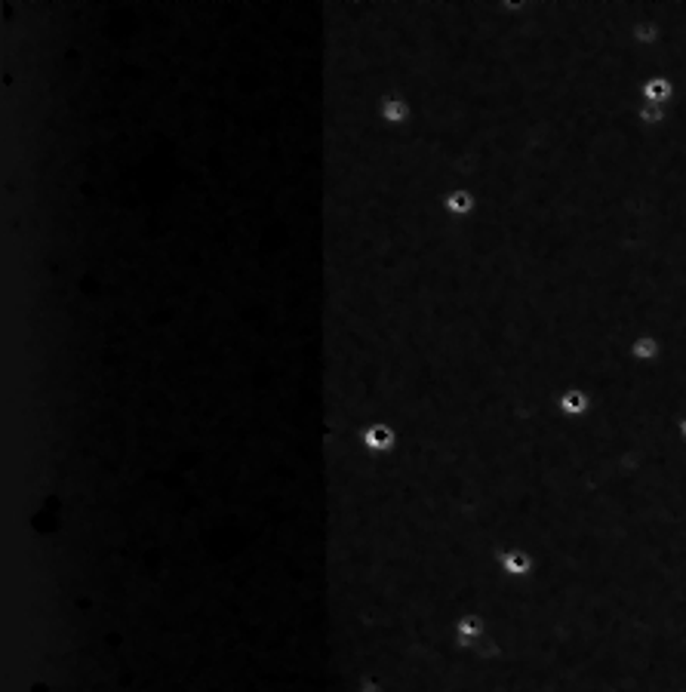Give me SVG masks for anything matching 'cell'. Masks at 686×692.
I'll list each match as a JSON object with an SVG mask.
<instances>
[{"mask_svg":"<svg viewBox=\"0 0 686 692\" xmlns=\"http://www.w3.org/2000/svg\"><path fill=\"white\" fill-rule=\"evenodd\" d=\"M677 99V83L668 74H653L646 77L640 86V102H653V105H671Z\"/></svg>","mask_w":686,"mask_h":692,"instance_id":"9c48e42d","label":"cell"},{"mask_svg":"<svg viewBox=\"0 0 686 692\" xmlns=\"http://www.w3.org/2000/svg\"><path fill=\"white\" fill-rule=\"evenodd\" d=\"M554 407L563 419H588L591 409H594V394L582 385H569L554 398Z\"/></svg>","mask_w":686,"mask_h":692,"instance_id":"5b68a950","label":"cell"},{"mask_svg":"<svg viewBox=\"0 0 686 692\" xmlns=\"http://www.w3.org/2000/svg\"><path fill=\"white\" fill-rule=\"evenodd\" d=\"M357 692H385V687H382L375 677H364V680L357 683Z\"/></svg>","mask_w":686,"mask_h":692,"instance_id":"8fae6325","label":"cell"},{"mask_svg":"<svg viewBox=\"0 0 686 692\" xmlns=\"http://www.w3.org/2000/svg\"><path fill=\"white\" fill-rule=\"evenodd\" d=\"M668 118H671V105L640 102V108H638V120H640V127H646V129H662L668 124Z\"/></svg>","mask_w":686,"mask_h":692,"instance_id":"30bf717a","label":"cell"},{"mask_svg":"<svg viewBox=\"0 0 686 692\" xmlns=\"http://www.w3.org/2000/svg\"><path fill=\"white\" fill-rule=\"evenodd\" d=\"M681 437H683V441H686V419L681 422Z\"/></svg>","mask_w":686,"mask_h":692,"instance_id":"7c38bea8","label":"cell"},{"mask_svg":"<svg viewBox=\"0 0 686 692\" xmlns=\"http://www.w3.org/2000/svg\"><path fill=\"white\" fill-rule=\"evenodd\" d=\"M677 692H686V687H683V689H677Z\"/></svg>","mask_w":686,"mask_h":692,"instance_id":"4fadbf2b","label":"cell"},{"mask_svg":"<svg viewBox=\"0 0 686 692\" xmlns=\"http://www.w3.org/2000/svg\"><path fill=\"white\" fill-rule=\"evenodd\" d=\"M375 118L391 129H407L416 120V105L403 90H385L375 102Z\"/></svg>","mask_w":686,"mask_h":692,"instance_id":"3957f363","label":"cell"},{"mask_svg":"<svg viewBox=\"0 0 686 692\" xmlns=\"http://www.w3.org/2000/svg\"><path fill=\"white\" fill-rule=\"evenodd\" d=\"M483 637H489V618L483 616V612L468 609L453 622V644H456L459 650L468 653L471 646H478Z\"/></svg>","mask_w":686,"mask_h":692,"instance_id":"277c9868","label":"cell"},{"mask_svg":"<svg viewBox=\"0 0 686 692\" xmlns=\"http://www.w3.org/2000/svg\"><path fill=\"white\" fill-rule=\"evenodd\" d=\"M478 210H480V197L471 188H465V185H453V188L444 194V213L450 215V219L465 222Z\"/></svg>","mask_w":686,"mask_h":692,"instance_id":"8992f818","label":"cell"},{"mask_svg":"<svg viewBox=\"0 0 686 692\" xmlns=\"http://www.w3.org/2000/svg\"><path fill=\"white\" fill-rule=\"evenodd\" d=\"M493 566L511 582H530L539 569V560L536 554L523 545H502L499 551L493 554Z\"/></svg>","mask_w":686,"mask_h":692,"instance_id":"6da1fadb","label":"cell"},{"mask_svg":"<svg viewBox=\"0 0 686 692\" xmlns=\"http://www.w3.org/2000/svg\"><path fill=\"white\" fill-rule=\"evenodd\" d=\"M662 355H665V345H662V338L655 333H640L628 345V357L640 366H655L662 360Z\"/></svg>","mask_w":686,"mask_h":692,"instance_id":"ba28073f","label":"cell"},{"mask_svg":"<svg viewBox=\"0 0 686 692\" xmlns=\"http://www.w3.org/2000/svg\"><path fill=\"white\" fill-rule=\"evenodd\" d=\"M360 441V450L373 459H388L400 450V431L394 428L391 422H370L360 428L357 434Z\"/></svg>","mask_w":686,"mask_h":692,"instance_id":"7a4b0ae2","label":"cell"},{"mask_svg":"<svg viewBox=\"0 0 686 692\" xmlns=\"http://www.w3.org/2000/svg\"><path fill=\"white\" fill-rule=\"evenodd\" d=\"M662 40H665V28H662V22L655 16H649L646 6V16H640L631 25V43L638 49H644V53H653V49L662 47Z\"/></svg>","mask_w":686,"mask_h":692,"instance_id":"52a82bcc","label":"cell"}]
</instances>
